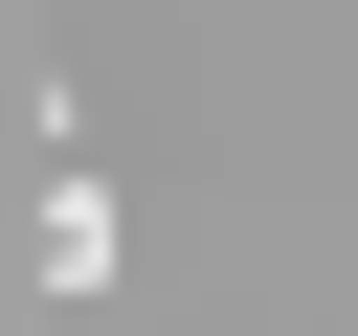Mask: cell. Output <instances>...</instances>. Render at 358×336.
Returning <instances> with one entry per match:
<instances>
[{"label":"cell","mask_w":358,"mask_h":336,"mask_svg":"<svg viewBox=\"0 0 358 336\" xmlns=\"http://www.w3.org/2000/svg\"><path fill=\"white\" fill-rule=\"evenodd\" d=\"M22 269H45V291H67V314H90V291H112V269H134V246H112V179H90V157H67V179H45V246H22Z\"/></svg>","instance_id":"6da1fadb"}]
</instances>
